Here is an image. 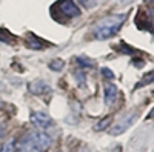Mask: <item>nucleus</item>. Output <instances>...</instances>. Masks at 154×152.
I'll return each mask as SVG.
<instances>
[{"instance_id": "obj_7", "label": "nucleus", "mask_w": 154, "mask_h": 152, "mask_svg": "<svg viewBox=\"0 0 154 152\" xmlns=\"http://www.w3.org/2000/svg\"><path fill=\"white\" fill-rule=\"evenodd\" d=\"M34 140H35V145H37L38 152L48 151L51 148V145H53L51 137L46 132H43V131H34Z\"/></svg>"}, {"instance_id": "obj_17", "label": "nucleus", "mask_w": 154, "mask_h": 152, "mask_svg": "<svg viewBox=\"0 0 154 152\" xmlns=\"http://www.w3.org/2000/svg\"><path fill=\"white\" fill-rule=\"evenodd\" d=\"M102 74H103L106 79H109V80H112V79H114V74H112L109 69H106V68H102Z\"/></svg>"}, {"instance_id": "obj_14", "label": "nucleus", "mask_w": 154, "mask_h": 152, "mask_svg": "<svg viewBox=\"0 0 154 152\" xmlns=\"http://www.w3.org/2000/svg\"><path fill=\"white\" fill-rule=\"evenodd\" d=\"M63 65H65V63H63L62 60H53V61L49 63V68L53 69V71H60L63 68Z\"/></svg>"}, {"instance_id": "obj_10", "label": "nucleus", "mask_w": 154, "mask_h": 152, "mask_svg": "<svg viewBox=\"0 0 154 152\" xmlns=\"http://www.w3.org/2000/svg\"><path fill=\"white\" fill-rule=\"evenodd\" d=\"M14 151H16V142L14 140L5 142L3 146L0 148V152H14Z\"/></svg>"}, {"instance_id": "obj_19", "label": "nucleus", "mask_w": 154, "mask_h": 152, "mask_svg": "<svg viewBox=\"0 0 154 152\" xmlns=\"http://www.w3.org/2000/svg\"><path fill=\"white\" fill-rule=\"evenodd\" d=\"M2 89H3V85H2V83H0V91H2Z\"/></svg>"}, {"instance_id": "obj_20", "label": "nucleus", "mask_w": 154, "mask_h": 152, "mask_svg": "<svg viewBox=\"0 0 154 152\" xmlns=\"http://www.w3.org/2000/svg\"><path fill=\"white\" fill-rule=\"evenodd\" d=\"M0 106H2V101H0Z\"/></svg>"}, {"instance_id": "obj_2", "label": "nucleus", "mask_w": 154, "mask_h": 152, "mask_svg": "<svg viewBox=\"0 0 154 152\" xmlns=\"http://www.w3.org/2000/svg\"><path fill=\"white\" fill-rule=\"evenodd\" d=\"M136 118H137V111L133 109V111H130L128 114H125V115L112 126V128L109 129V134H111V135H120L122 132H125V131L134 123Z\"/></svg>"}, {"instance_id": "obj_15", "label": "nucleus", "mask_w": 154, "mask_h": 152, "mask_svg": "<svg viewBox=\"0 0 154 152\" xmlns=\"http://www.w3.org/2000/svg\"><path fill=\"white\" fill-rule=\"evenodd\" d=\"M8 132V123L5 120H0V137H3Z\"/></svg>"}, {"instance_id": "obj_18", "label": "nucleus", "mask_w": 154, "mask_h": 152, "mask_svg": "<svg viewBox=\"0 0 154 152\" xmlns=\"http://www.w3.org/2000/svg\"><path fill=\"white\" fill-rule=\"evenodd\" d=\"M148 118H154V108L149 111V114H148Z\"/></svg>"}, {"instance_id": "obj_16", "label": "nucleus", "mask_w": 154, "mask_h": 152, "mask_svg": "<svg viewBox=\"0 0 154 152\" xmlns=\"http://www.w3.org/2000/svg\"><path fill=\"white\" fill-rule=\"evenodd\" d=\"M79 2H80L85 8H93V6L99 2V0H79Z\"/></svg>"}, {"instance_id": "obj_3", "label": "nucleus", "mask_w": 154, "mask_h": 152, "mask_svg": "<svg viewBox=\"0 0 154 152\" xmlns=\"http://www.w3.org/2000/svg\"><path fill=\"white\" fill-rule=\"evenodd\" d=\"M17 151L19 152H38L35 140H34V131L26 132L20 138L17 143Z\"/></svg>"}, {"instance_id": "obj_5", "label": "nucleus", "mask_w": 154, "mask_h": 152, "mask_svg": "<svg viewBox=\"0 0 154 152\" xmlns=\"http://www.w3.org/2000/svg\"><path fill=\"white\" fill-rule=\"evenodd\" d=\"M31 121L38 129H46L48 126L53 123V118L49 117V114H46L43 111H34L31 114Z\"/></svg>"}, {"instance_id": "obj_11", "label": "nucleus", "mask_w": 154, "mask_h": 152, "mask_svg": "<svg viewBox=\"0 0 154 152\" xmlns=\"http://www.w3.org/2000/svg\"><path fill=\"white\" fill-rule=\"evenodd\" d=\"M77 63H79L82 68H93L94 66V61L89 60V58H85V57H77Z\"/></svg>"}, {"instance_id": "obj_1", "label": "nucleus", "mask_w": 154, "mask_h": 152, "mask_svg": "<svg viewBox=\"0 0 154 152\" xmlns=\"http://www.w3.org/2000/svg\"><path fill=\"white\" fill-rule=\"evenodd\" d=\"M126 14H114L103 17L100 22H97L93 28V35L99 40H106L112 37L116 32L120 29V26L125 23Z\"/></svg>"}, {"instance_id": "obj_6", "label": "nucleus", "mask_w": 154, "mask_h": 152, "mask_svg": "<svg viewBox=\"0 0 154 152\" xmlns=\"http://www.w3.org/2000/svg\"><path fill=\"white\" fill-rule=\"evenodd\" d=\"M28 89L34 95H46V94L53 92V88H51L45 80H32L28 85Z\"/></svg>"}, {"instance_id": "obj_4", "label": "nucleus", "mask_w": 154, "mask_h": 152, "mask_svg": "<svg viewBox=\"0 0 154 152\" xmlns=\"http://www.w3.org/2000/svg\"><path fill=\"white\" fill-rule=\"evenodd\" d=\"M57 6H59L63 17L72 19V17H79L80 16V9L77 8V5L72 2V0H60Z\"/></svg>"}, {"instance_id": "obj_13", "label": "nucleus", "mask_w": 154, "mask_h": 152, "mask_svg": "<svg viewBox=\"0 0 154 152\" xmlns=\"http://www.w3.org/2000/svg\"><path fill=\"white\" fill-rule=\"evenodd\" d=\"M109 121H111V117H105L102 121H99L96 126H94V129L96 131H102V129H105V128H108V124H109Z\"/></svg>"}, {"instance_id": "obj_9", "label": "nucleus", "mask_w": 154, "mask_h": 152, "mask_svg": "<svg viewBox=\"0 0 154 152\" xmlns=\"http://www.w3.org/2000/svg\"><path fill=\"white\" fill-rule=\"evenodd\" d=\"M149 83H154V69L149 71L148 74H145L143 77H142V80L136 85V88H142V86H146V85H149Z\"/></svg>"}, {"instance_id": "obj_12", "label": "nucleus", "mask_w": 154, "mask_h": 152, "mask_svg": "<svg viewBox=\"0 0 154 152\" xmlns=\"http://www.w3.org/2000/svg\"><path fill=\"white\" fill-rule=\"evenodd\" d=\"M0 40L5 42V43H9V42H14V37H12L6 29H0Z\"/></svg>"}, {"instance_id": "obj_8", "label": "nucleus", "mask_w": 154, "mask_h": 152, "mask_svg": "<svg viewBox=\"0 0 154 152\" xmlns=\"http://www.w3.org/2000/svg\"><path fill=\"white\" fill-rule=\"evenodd\" d=\"M116 98H117V88L112 83H106L105 85V103H106V106H112L116 103Z\"/></svg>"}]
</instances>
